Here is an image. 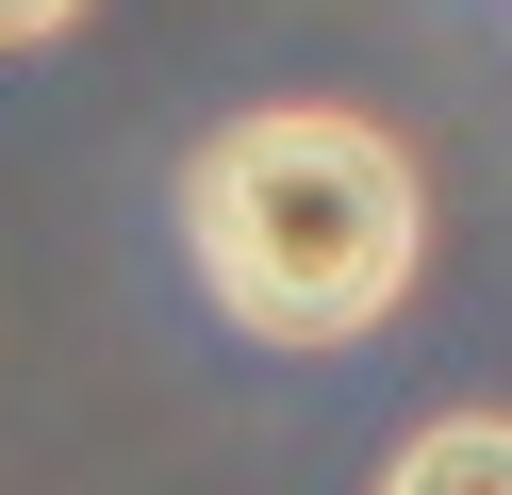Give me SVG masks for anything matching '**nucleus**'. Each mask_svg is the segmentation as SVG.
<instances>
[{
    "label": "nucleus",
    "instance_id": "1",
    "mask_svg": "<svg viewBox=\"0 0 512 495\" xmlns=\"http://www.w3.org/2000/svg\"><path fill=\"white\" fill-rule=\"evenodd\" d=\"M182 248L248 347H364L430 264V182L380 116L265 99L182 165Z\"/></svg>",
    "mask_w": 512,
    "mask_h": 495
},
{
    "label": "nucleus",
    "instance_id": "2",
    "mask_svg": "<svg viewBox=\"0 0 512 495\" xmlns=\"http://www.w3.org/2000/svg\"><path fill=\"white\" fill-rule=\"evenodd\" d=\"M380 495H512V413H446L380 462Z\"/></svg>",
    "mask_w": 512,
    "mask_h": 495
},
{
    "label": "nucleus",
    "instance_id": "3",
    "mask_svg": "<svg viewBox=\"0 0 512 495\" xmlns=\"http://www.w3.org/2000/svg\"><path fill=\"white\" fill-rule=\"evenodd\" d=\"M67 17H83V0H0V50H50Z\"/></svg>",
    "mask_w": 512,
    "mask_h": 495
}]
</instances>
